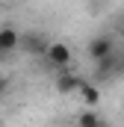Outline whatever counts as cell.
I'll return each mask as SVG.
<instances>
[{"instance_id":"1","label":"cell","mask_w":124,"mask_h":127,"mask_svg":"<svg viewBox=\"0 0 124 127\" xmlns=\"http://www.w3.org/2000/svg\"><path fill=\"white\" fill-rule=\"evenodd\" d=\"M86 53H89V59L94 65L103 62L106 56H112L115 53V41H112V35H94L92 41H89V47H86Z\"/></svg>"},{"instance_id":"2","label":"cell","mask_w":124,"mask_h":127,"mask_svg":"<svg viewBox=\"0 0 124 127\" xmlns=\"http://www.w3.org/2000/svg\"><path fill=\"white\" fill-rule=\"evenodd\" d=\"M47 59H50V65H56L59 71H68V65H71V47L62 44V41H50Z\"/></svg>"},{"instance_id":"3","label":"cell","mask_w":124,"mask_h":127,"mask_svg":"<svg viewBox=\"0 0 124 127\" xmlns=\"http://www.w3.org/2000/svg\"><path fill=\"white\" fill-rule=\"evenodd\" d=\"M21 50H24V53H44V56H47L50 41H47L44 35H38V32H27V35H21Z\"/></svg>"},{"instance_id":"4","label":"cell","mask_w":124,"mask_h":127,"mask_svg":"<svg viewBox=\"0 0 124 127\" xmlns=\"http://www.w3.org/2000/svg\"><path fill=\"white\" fill-rule=\"evenodd\" d=\"M86 80L83 77H77V74H71V71H59L56 74V92L59 95H71V92H80V86H83Z\"/></svg>"},{"instance_id":"5","label":"cell","mask_w":124,"mask_h":127,"mask_svg":"<svg viewBox=\"0 0 124 127\" xmlns=\"http://www.w3.org/2000/svg\"><path fill=\"white\" fill-rule=\"evenodd\" d=\"M21 50V32L15 27H0V53Z\"/></svg>"},{"instance_id":"6","label":"cell","mask_w":124,"mask_h":127,"mask_svg":"<svg viewBox=\"0 0 124 127\" xmlns=\"http://www.w3.org/2000/svg\"><path fill=\"white\" fill-rule=\"evenodd\" d=\"M118 74V53H112V56H106L103 62L94 65V80H109V77H115Z\"/></svg>"},{"instance_id":"7","label":"cell","mask_w":124,"mask_h":127,"mask_svg":"<svg viewBox=\"0 0 124 127\" xmlns=\"http://www.w3.org/2000/svg\"><path fill=\"white\" fill-rule=\"evenodd\" d=\"M80 97H83V103H86L89 109H94V106L100 103V89H97L94 83H89V80H86V83L80 86Z\"/></svg>"},{"instance_id":"8","label":"cell","mask_w":124,"mask_h":127,"mask_svg":"<svg viewBox=\"0 0 124 127\" xmlns=\"http://www.w3.org/2000/svg\"><path fill=\"white\" fill-rule=\"evenodd\" d=\"M77 127H106V121H103L94 109H83L80 118H77Z\"/></svg>"},{"instance_id":"9","label":"cell","mask_w":124,"mask_h":127,"mask_svg":"<svg viewBox=\"0 0 124 127\" xmlns=\"http://www.w3.org/2000/svg\"><path fill=\"white\" fill-rule=\"evenodd\" d=\"M6 89H9V80H6V74H0V97L6 95Z\"/></svg>"},{"instance_id":"10","label":"cell","mask_w":124,"mask_h":127,"mask_svg":"<svg viewBox=\"0 0 124 127\" xmlns=\"http://www.w3.org/2000/svg\"><path fill=\"white\" fill-rule=\"evenodd\" d=\"M118 74H124V53L118 56Z\"/></svg>"}]
</instances>
